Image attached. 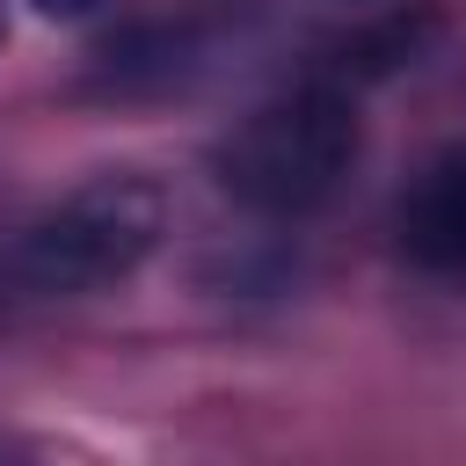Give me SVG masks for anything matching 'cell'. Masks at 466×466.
I'll list each match as a JSON object with an SVG mask.
<instances>
[{
    "label": "cell",
    "instance_id": "obj_1",
    "mask_svg": "<svg viewBox=\"0 0 466 466\" xmlns=\"http://www.w3.org/2000/svg\"><path fill=\"white\" fill-rule=\"evenodd\" d=\"M357 160H364V116L342 87H320V80L255 102L211 146L218 189L255 218H306L335 204Z\"/></svg>",
    "mask_w": 466,
    "mask_h": 466
},
{
    "label": "cell",
    "instance_id": "obj_2",
    "mask_svg": "<svg viewBox=\"0 0 466 466\" xmlns=\"http://www.w3.org/2000/svg\"><path fill=\"white\" fill-rule=\"evenodd\" d=\"M160 233H167V189L153 175L116 167L36 211L0 255V277L29 299H87L102 284H124L160 248Z\"/></svg>",
    "mask_w": 466,
    "mask_h": 466
},
{
    "label": "cell",
    "instance_id": "obj_3",
    "mask_svg": "<svg viewBox=\"0 0 466 466\" xmlns=\"http://www.w3.org/2000/svg\"><path fill=\"white\" fill-rule=\"evenodd\" d=\"M400 255L415 269H437V277H466V138L444 146L400 197Z\"/></svg>",
    "mask_w": 466,
    "mask_h": 466
},
{
    "label": "cell",
    "instance_id": "obj_4",
    "mask_svg": "<svg viewBox=\"0 0 466 466\" xmlns=\"http://www.w3.org/2000/svg\"><path fill=\"white\" fill-rule=\"evenodd\" d=\"M36 15H51V22H80V15H95L102 0H29Z\"/></svg>",
    "mask_w": 466,
    "mask_h": 466
},
{
    "label": "cell",
    "instance_id": "obj_5",
    "mask_svg": "<svg viewBox=\"0 0 466 466\" xmlns=\"http://www.w3.org/2000/svg\"><path fill=\"white\" fill-rule=\"evenodd\" d=\"M0 36H7V7H0Z\"/></svg>",
    "mask_w": 466,
    "mask_h": 466
}]
</instances>
